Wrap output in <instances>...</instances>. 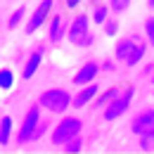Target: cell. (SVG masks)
Returning <instances> with one entry per match:
<instances>
[{"instance_id":"obj_1","label":"cell","mask_w":154,"mask_h":154,"mask_svg":"<svg viewBox=\"0 0 154 154\" xmlns=\"http://www.w3.org/2000/svg\"><path fill=\"white\" fill-rule=\"evenodd\" d=\"M145 50H147V43L140 36H126V38H121L116 43L114 57H116V62H123L126 66H135V64L142 62Z\"/></svg>"},{"instance_id":"obj_2","label":"cell","mask_w":154,"mask_h":154,"mask_svg":"<svg viewBox=\"0 0 154 154\" xmlns=\"http://www.w3.org/2000/svg\"><path fill=\"white\" fill-rule=\"evenodd\" d=\"M36 104H38L40 109L52 112V114H64V112L71 107V95H69L64 88H52V90H45V93L38 97Z\"/></svg>"},{"instance_id":"obj_3","label":"cell","mask_w":154,"mask_h":154,"mask_svg":"<svg viewBox=\"0 0 154 154\" xmlns=\"http://www.w3.org/2000/svg\"><path fill=\"white\" fill-rule=\"evenodd\" d=\"M81 128H83V121H81V119H76V116H64L57 126H55V131H52V137H50V140H52V145L64 147L71 137L81 135Z\"/></svg>"},{"instance_id":"obj_4","label":"cell","mask_w":154,"mask_h":154,"mask_svg":"<svg viewBox=\"0 0 154 154\" xmlns=\"http://www.w3.org/2000/svg\"><path fill=\"white\" fill-rule=\"evenodd\" d=\"M131 97H133V88L128 85V88H123L119 97H114L107 107H104V121H116L121 114H126V109H128V104H131Z\"/></svg>"},{"instance_id":"obj_5","label":"cell","mask_w":154,"mask_h":154,"mask_svg":"<svg viewBox=\"0 0 154 154\" xmlns=\"http://www.w3.org/2000/svg\"><path fill=\"white\" fill-rule=\"evenodd\" d=\"M38 123H40V107H38V104H33V107L26 112L24 121H21V128H19V133H17V145H26V142H31L33 131H36Z\"/></svg>"},{"instance_id":"obj_6","label":"cell","mask_w":154,"mask_h":154,"mask_svg":"<svg viewBox=\"0 0 154 154\" xmlns=\"http://www.w3.org/2000/svg\"><path fill=\"white\" fill-rule=\"evenodd\" d=\"M88 26H90V17L88 14H76L74 19L69 21V29H66V40L71 45H81V40L88 36Z\"/></svg>"},{"instance_id":"obj_7","label":"cell","mask_w":154,"mask_h":154,"mask_svg":"<svg viewBox=\"0 0 154 154\" xmlns=\"http://www.w3.org/2000/svg\"><path fill=\"white\" fill-rule=\"evenodd\" d=\"M50 10H52V0H43L38 7L33 10L31 19L26 21V33H36L40 26L48 21V17H50Z\"/></svg>"},{"instance_id":"obj_8","label":"cell","mask_w":154,"mask_h":154,"mask_svg":"<svg viewBox=\"0 0 154 154\" xmlns=\"http://www.w3.org/2000/svg\"><path fill=\"white\" fill-rule=\"evenodd\" d=\"M66 29H69V24H66V19H64L62 14L50 17V19H48V40H50L52 45H59L62 40L66 38Z\"/></svg>"},{"instance_id":"obj_9","label":"cell","mask_w":154,"mask_h":154,"mask_svg":"<svg viewBox=\"0 0 154 154\" xmlns=\"http://www.w3.org/2000/svg\"><path fill=\"white\" fill-rule=\"evenodd\" d=\"M131 131H133L137 137L145 135V133H149V131H154V109H145V112H140V114L131 121Z\"/></svg>"},{"instance_id":"obj_10","label":"cell","mask_w":154,"mask_h":154,"mask_svg":"<svg viewBox=\"0 0 154 154\" xmlns=\"http://www.w3.org/2000/svg\"><path fill=\"white\" fill-rule=\"evenodd\" d=\"M100 74V64L97 62H85L81 69L76 71V76H74V85H88V83H93Z\"/></svg>"},{"instance_id":"obj_11","label":"cell","mask_w":154,"mask_h":154,"mask_svg":"<svg viewBox=\"0 0 154 154\" xmlns=\"http://www.w3.org/2000/svg\"><path fill=\"white\" fill-rule=\"evenodd\" d=\"M43 57H45V48H43V45H38V48H36V50L26 57V64H24V69H21V78H24V81H29V78L38 71Z\"/></svg>"},{"instance_id":"obj_12","label":"cell","mask_w":154,"mask_h":154,"mask_svg":"<svg viewBox=\"0 0 154 154\" xmlns=\"http://www.w3.org/2000/svg\"><path fill=\"white\" fill-rule=\"evenodd\" d=\"M97 93H100V85H97L95 81H93V83H88V85H81L78 95L71 97V107H74V109H83V107H85V104H88Z\"/></svg>"},{"instance_id":"obj_13","label":"cell","mask_w":154,"mask_h":154,"mask_svg":"<svg viewBox=\"0 0 154 154\" xmlns=\"http://www.w3.org/2000/svg\"><path fill=\"white\" fill-rule=\"evenodd\" d=\"M107 19H109V5L97 2L95 7H93V12H90V21H95V24H104Z\"/></svg>"},{"instance_id":"obj_14","label":"cell","mask_w":154,"mask_h":154,"mask_svg":"<svg viewBox=\"0 0 154 154\" xmlns=\"http://www.w3.org/2000/svg\"><path fill=\"white\" fill-rule=\"evenodd\" d=\"M10 137H12V119L10 116H2L0 119V145L5 147L10 142Z\"/></svg>"},{"instance_id":"obj_15","label":"cell","mask_w":154,"mask_h":154,"mask_svg":"<svg viewBox=\"0 0 154 154\" xmlns=\"http://www.w3.org/2000/svg\"><path fill=\"white\" fill-rule=\"evenodd\" d=\"M12 85H14L12 69H0V90H12Z\"/></svg>"},{"instance_id":"obj_16","label":"cell","mask_w":154,"mask_h":154,"mask_svg":"<svg viewBox=\"0 0 154 154\" xmlns=\"http://www.w3.org/2000/svg\"><path fill=\"white\" fill-rule=\"evenodd\" d=\"M119 93H121V90H116V88H107L102 95L97 97V107H107V104H109L114 97H119Z\"/></svg>"},{"instance_id":"obj_17","label":"cell","mask_w":154,"mask_h":154,"mask_svg":"<svg viewBox=\"0 0 154 154\" xmlns=\"http://www.w3.org/2000/svg\"><path fill=\"white\" fill-rule=\"evenodd\" d=\"M24 17H26V7L21 5V7H17V10L12 12V17L7 19V26H10V29H17V26L21 24V19H24Z\"/></svg>"},{"instance_id":"obj_18","label":"cell","mask_w":154,"mask_h":154,"mask_svg":"<svg viewBox=\"0 0 154 154\" xmlns=\"http://www.w3.org/2000/svg\"><path fill=\"white\" fill-rule=\"evenodd\" d=\"M140 149H145V152L154 149V131H149V133H145V135H140Z\"/></svg>"},{"instance_id":"obj_19","label":"cell","mask_w":154,"mask_h":154,"mask_svg":"<svg viewBox=\"0 0 154 154\" xmlns=\"http://www.w3.org/2000/svg\"><path fill=\"white\" fill-rule=\"evenodd\" d=\"M102 29H104V33H107V36H116V33H119V29H121V24H119L116 19H107L104 24H102Z\"/></svg>"},{"instance_id":"obj_20","label":"cell","mask_w":154,"mask_h":154,"mask_svg":"<svg viewBox=\"0 0 154 154\" xmlns=\"http://www.w3.org/2000/svg\"><path fill=\"white\" fill-rule=\"evenodd\" d=\"M81 147H83V140H81V135H76L64 145V152H81Z\"/></svg>"},{"instance_id":"obj_21","label":"cell","mask_w":154,"mask_h":154,"mask_svg":"<svg viewBox=\"0 0 154 154\" xmlns=\"http://www.w3.org/2000/svg\"><path fill=\"white\" fill-rule=\"evenodd\" d=\"M145 38H147L149 45H154V17L145 19Z\"/></svg>"},{"instance_id":"obj_22","label":"cell","mask_w":154,"mask_h":154,"mask_svg":"<svg viewBox=\"0 0 154 154\" xmlns=\"http://www.w3.org/2000/svg\"><path fill=\"white\" fill-rule=\"evenodd\" d=\"M128 5H131V0H109V10H114V12L128 10Z\"/></svg>"},{"instance_id":"obj_23","label":"cell","mask_w":154,"mask_h":154,"mask_svg":"<svg viewBox=\"0 0 154 154\" xmlns=\"http://www.w3.org/2000/svg\"><path fill=\"white\" fill-rule=\"evenodd\" d=\"M45 131H48V123H45V121H40L38 126H36V131H33V137H31V142H33V140H40V135L45 133Z\"/></svg>"},{"instance_id":"obj_24","label":"cell","mask_w":154,"mask_h":154,"mask_svg":"<svg viewBox=\"0 0 154 154\" xmlns=\"http://www.w3.org/2000/svg\"><path fill=\"white\" fill-rule=\"evenodd\" d=\"M100 69H102V71H114L116 64L112 62V59H107V62H102V64H100Z\"/></svg>"},{"instance_id":"obj_25","label":"cell","mask_w":154,"mask_h":154,"mask_svg":"<svg viewBox=\"0 0 154 154\" xmlns=\"http://www.w3.org/2000/svg\"><path fill=\"white\" fill-rule=\"evenodd\" d=\"M81 2H83V0H64V5H66L69 10H74V7H78Z\"/></svg>"},{"instance_id":"obj_26","label":"cell","mask_w":154,"mask_h":154,"mask_svg":"<svg viewBox=\"0 0 154 154\" xmlns=\"http://www.w3.org/2000/svg\"><path fill=\"white\" fill-rule=\"evenodd\" d=\"M88 45H93V36H90V33H88L83 40H81V45H78V48H88Z\"/></svg>"},{"instance_id":"obj_27","label":"cell","mask_w":154,"mask_h":154,"mask_svg":"<svg viewBox=\"0 0 154 154\" xmlns=\"http://www.w3.org/2000/svg\"><path fill=\"white\" fill-rule=\"evenodd\" d=\"M147 7H149V10L154 12V0H147Z\"/></svg>"}]
</instances>
